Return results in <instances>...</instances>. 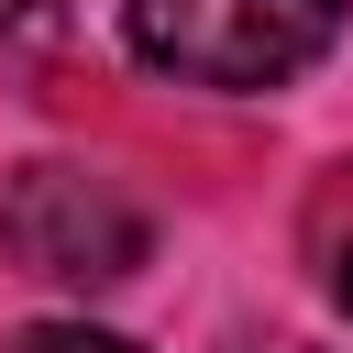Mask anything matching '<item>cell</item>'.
I'll use <instances>...</instances> for the list:
<instances>
[{
    "label": "cell",
    "mask_w": 353,
    "mask_h": 353,
    "mask_svg": "<svg viewBox=\"0 0 353 353\" xmlns=\"http://www.w3.org/2000/svg\"><path fill=\"white\" fill-rule=\"evenodd\" d=\"M132 55L176 88H287L331 55L342 0H121Z\"/></svg>",
    "instance_id": "cell-1"
},
{
    "label": "cell",
    "mask_w": 353,
    "mask_h": 353,
    "mask_svg": "<svg viewBox=\"0 0 353 353\" xmlns=\"http://www.w3.org/2000/svg\"><path fill=\"white\" fill-rule=\"evenodd\" d=\"M143 243H154L143 210L88 165L44 154V165H11V188H0V254L44 287H121L143 265Z\"/></svg>",
    "instance_id": "cell-2"
},
{
    "label": "cell",
    "mask_w": 353,
    "mask_h": 353,
    "mask_svg": "<svg viewBox=\"0 0 353 353\" xmlns=\"http://www.w3.org/2000/svg\"><path fill=\"white\" fill-rule=\"evenodd\" d=\"M11 353H132V342L88 331V320H33V331H11Z\"/></svg>",
    "instance_id": "cell-3"
},
{
    "label": "cell",
    "mask_w": 353,
    "mask_h": 353,
    "mask_svg": "<svg viewBox=\"0 0 353 353\" xmlns=\"http://www.w3.org/2000/svg\"><path fill=\"white\" fill-rule=\"evenodd\" d=\"M331 298H342V309H353V243H342V254H331Z\"/></svg>",
    "instance_id": "cell-4"
}]
</instances>
